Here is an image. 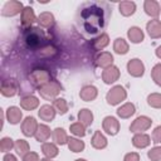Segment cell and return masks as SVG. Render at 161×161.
I'll return each mask as SVG.
<instances>
[{"mask_svg":"<svg viewBox=\"0 0 161 161\" xmlns=\"http://www.w3.org/2000/svg\"><path fill=\"white\" fill-rule=\"evenodd\" d=\"M111 6L106 1H84L78 8L75 23L79 31L88 39L98 36L108 24Z\"/></svg>","mask_w":161,"mask_h":161,"instance_id":"6da1fadb","label":"cell"}]
</instances>
